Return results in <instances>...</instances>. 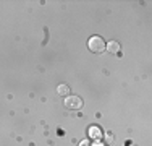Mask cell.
<instances>
[{
  "mask_svg": "<svg viewBox=\"0 0 152 146\" xmlns=\"http://www.w3.org/2000/svg\"><path fill=\"white\" fill-rule=\"evenodd\" d=\"M107 50L112 54H120V44H118L117 41H112L107 44Z\"/></svg>",
  "mask_w": 152,
  "mask_h": 146,
  "instance_id": "obj_3",
  "label": "cell"
},
{
  "mask_svg": "<svg viewBox=\"0 0 152 146\" xmlns=\"http://www.w3.org/2000/svg\"><path fill=\"white\" fill-rule=\"evenodd\" d=\"M79 146H92V145L89 143L88 140H86V141H81V143H79Z\"/></svg>",
  "mask_w": 152,
  "mask_h": 146,
  "instance_id": "obj_6",
  "label": "cell"
},
{
  "mask_svg": "<svg viewBox=\"0 0 152 146\" xmlns=\"http://www.w3.org/2000/svg\"><path fill=\"white\" fill-rule=\"evenodd\" d=\"M91 136L96 138V140H99V138L102 136V133H100L99 128H91Z\"/></svg>",
  "mask_w": 152,
  "mask_h": 146,
  "instance_id": "obj_5",
  "label": "cell"
},
{
  "mask_svg": "<svg viewBox=\"0 0 152 146\" xmlns=\"http://www.w3.org/2000/svg\"><path fill=\"white\" fill-rule=\"evenodd\" d=\"M65 107L71 109V111H79L83 107V99L78 96H68L65 99Z\"/></svg>",
  "mask_w": 152,
  "mask_h": 146,
  "instance_id": "obj_2",
  "label": "cell"
},
{
  "mask_svg": "<svg viewBox=\"0 0 152 146\" xmlns=\"http://www.w3.org/2000/svg\"><path fill=\"white\" fill-rule=\"evenodd\" d=\"M58 94L60 96H66L68 97V94H70V88H68L66 85H60L58 86Z\"/></svg>",
  "mask_w": 152,
  "mask_h": 146,
  "instance_id": "obj_4",
  "label": "cell"
},
{
  "mask_svg": "<svg viewBox=\"0 0 152 146\" xmlns=\"http://www.w3.org/2000/svg\"><path fill=\"white\" fill-rule=\"evenodd\" d=\"M88 47H89V50H91V52H94V54H102L104 50H105V44H104V39L99 38V36H94V38L89 39Z\"/></svg>",
  "mask_w": 152,
  "mask_h": 146,
  "instance_id": "obj_1",
  "label": "cell"
}]
</instances>
